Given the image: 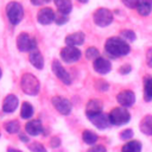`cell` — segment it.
Wrapping results in <instances>:
<instances>
[{
    "label": "cell",
    "instance_id": "cell-2",
    "mask_svg": "<svg viewBox=\"0 0 152 152\" xmlns=\"http://www.w3.org/2000/svg\"><path fill=\"white\" fill-rule=\"evenodd\" d=\"M20 89L28 96H37L40 91V82L33 74L25 72L20 77Z\"/></svg>",
    "mask_w": 152,
    "mask_h": 152
},
{
    "label": "cell",
    "instance_id": "cell-5",
    "mask_svg": "<svg viewBox=\"0 0 152 152\" xmlns=\"http://www.w3.org/2000/svg\"><path fill=\"white\" fill-rule=\"evenodd\" d=\"M17 48L20 52H31L37 50V40L34 37H31L27 32H21L15 39Z\"/></svg>",
    "mask_w": 152,
    "mask_h": 152
},
{
    "label": "cell",
    "instance_id": "cell-34",
    "mask_svg": "<svg viewBox=\"0 0 152 152\" xmlns=\"http://www.w3.org/2000/svg\"><path fill=\"white\" fill-rule=\"evenodd\" d=\"M131 71H132V65L131 64H122L120 68H119V74L120 75H128V74H131Z\"/></svg>",
    "mask_w": 152,
    "mask_h": 152
},
{
    "label": "cell",
    "instance_id": "cell-17",
    "mask_svg": "<svg viewBox=\"0 0 152 152\" xmlns=\"http://www.w3.org/2000/svg\"><path fill=\"white\" fill-rule=\"evenodd\" d=\"M28 61H30V64L33 68L38 69V70H42L44 68V65H45L44 57H43V55L40 53V51L38 49L34 50V51L28 52Z\"/></svg>",
    "mask_w": 152,
    "mask_h": 152
},
{
    "label": "cell",
    "instance_id": "cell-38",
    "mask_svg": "<svg viewBox=\"0 0 152 152\" xmlns=\"http://www.w3.org/2000/svg\"><path fill=\"white\" fill-rule=\"evenodd\" d=\"M30 1H31V4H32L33 6H43V5L49 4V2L52 1V0H30Z\"/></svg>",
    "mask_w": 152,
    "mask_h": 152
},
{
    "label": "cell",
    "instance_id": "cell-25",
    "mask_svg": "<svg viewBox=\"0 0 152 152\" xmlns=\"http://www.w3.org/2000/svg\"><path fill=\"white\" fill-rule=\"evenodd\" d=\"M4 128L8 134H17L21 129V125L18 120H10L4 124Z\"/></svg>",
    "mask_w": 152,
    "mask_h": 152
},
{
    "label": "cell",
    "instance_id": "cell-16",
    "mask_svg": "<svg viewBox=\"0 0 152 152\" xmlns=\"http://www.w3.org/2000/svg\"><path fill=\"white\" fill-rule=\"evenodd\" d=\"M86 42V34L83 31H76L72 32L70 34H68L64 39L65 45L68 46H74V48H78L81 45H83Z\"/></svg>",
    "mask_w": 152,
    "mask_h": 152
},
{
    "label": "cell",
    "instance_id": "cell-10",
    "mask_svg": "<svg viewBox=\"0 0 152 152\" xmlns=\"http://www.w3.org/2000/svg\"><path fill=\"white\" fill-rule=\"evenodd\" d=\"M115 99H116V102L119 103L120 107H124L127 109L135 103V94H134V91H132L129 89L121 90L120 93L116 94Z\"/></svg>",
    "mask_w": 152,
    "mask_h": 152
},
{
    "label": "cell",
    "instance_id": "cell-23",
    "mask_svg": "<svg viewBox=\"0 0 152 152\" xmlns=\"http://www.w3.org/2000/svg\"><path fill=\"white\" fill-rule=\"evenodd\" d=\"M33 114H34L33 106L30 102L24 101L20 106V118L24 119V120H30V119H32Z\"/></svg>",
    "mask_w": 152,
    "mask_h": 152
},
{
    "label": "cell",
    "instance_id": "cell-31",
    "mask_svg": "<svg viewBox=\"0 0 152 152\" xmlns=\"http://www.w3.org/2000/svg\"><path fill=\"white\" fill-rule=\"evenodd\" d=\"M68 21H69V15L61 14V13H58V12L56 13V15H55V20H53V23H55L56 25L62 26V25H65Z\"/></svg>",
    "mask_w": 152,
    "mask_h": 152
},
{
    "label": "cell",
    "instance_id": "cell-39",
    "mask_svg": "<svg viewBox=\"0 0 152 152\" xmlns=\"http://www.w3.org/2000/svg\"><path fill=\"white\" fill-rule=\"evenodd\" d=\"M19 139H20L21 142H25V144H28L30 142V138H28V135L26 133H20L19 134Z\"/></svg>",
    "mask_w": 152,
    "mask_h": 152
},
{
    "label": "cell",
    "instance_id": "cell-29",
    "mask_svg": "<svg viewBox=\"0 0 152 152\" xmlns=\"http://www.w3.org/2000/svg\"><path fill=\"white\" fill-rule=\"evenodd\" d=\"M27 147H28V150L31 152H48L46 147L42 142H39V141H33V142L28 144Z\"/></svg>",
    "mask_w": 152,
    "mask_h": 152
},
{
    "label": "cell",
    "instance_id": "cell-19",
    "mask_svg": "<svg viewBox=\"0 0 152 152\" xmlns=\"http://www.w3.org/2000/svg\"><path fill=\"white\" fill-rule=\"evenodd\" d=\"M53 4L57 8V12L61 14L69 15L72 11V2L71 0H53Z\"/></svg>",
    "mask_w": 152,
    "mask_h": 152
},
{
    "label": "cell",
    "instance_id": "cell-37",
    "mask_svg": "<svg viewBox=\"0 0 152 152\" xmlns=\"http://www.w3.org/2000/svg\"><path fill=\"white\" fill-rule=\"evenodd\" d=\"M145 58H146V64H147V66L152 68V46L147 49Z\"/></svg>",
    "mask_w": 152,
    "mask_h": 152
},
{
    "label": "cell",
    "instance_id": "cell-15",
    "mask_svg": "<svg viewBox=\"0 0 152 152\" xmlns=\"http://www.w3.org/2000/svg\"><path fill=\"white\" fill-rule=\"evenodd\" d=\"M19 106V99L14 94H7L2 101V112L6 114H12L17 110Z\"/></svg>",
    "mask_w": 152,
    "mask_h": 152
},
{
    "label": "cell",
    "instance_id": "cell-7",
    "mask_svg": "<svg viewBox=\"0 0 152 152\" xmlns=\"http://www.w3.org/2000/svg\"><path fill=\"white\" fill-rule=\"evenodd\" d=\"M81 57H82V52H81V50L78 48L65 45L59 51V58L62 59V62H64L66 64L76 63V62H78L81 59Z\"/></svg>",
    "mask_w": 152,
    "mask_h": 152
},
{
    "label": "cell",
    "instance_id": "cell-6",
    "mask_svg": "<svg viewBox=\"0 0 152 152\" xmlns=\"http://www.w3.org/2000/svg\"><path fill=\"white\" fill-rule=\"evenodd\" d=\"M94 24L99 27H107L109 26L114 20V14L109 8L100 7L97 8L93 14Z\"/></svg>",
    "mask_w": 152,
    "mask_h": 152
},
{
    "label": "cell",
    "instance_id": "cell-28",
    "mask_svg": "<svg viewBox=\"0 0 152 152\" xmlns=\"http://www.w3.org/2000/svg\"><path fill=\"white\" fill-rule=\"evenodd\" d=\"M135 10L141 17H147L152 12V5L151 4H138Z\"/></svg>",
    "mask_w": 152,
    "mask_h": 152
},
{
    "label": "cell",
    "instance_id": "cell-20",
    "mask_svg": "<svg viewBox=\"0 0 152 152\" xmlns=\"http://www.w3.org/2000/svg\"><path fill=\"white\" fill-rule=\"evenodd\" d=\"M139 129L142 134L145 135H152V115H145L140 124H139Z\"/></svg>",
    "mask_w": 152,
    "mask_h": 152
},
{
    "label": "cell",
    "instance_id": "cell-1",
    "mask_svg": "<svg viewBox=\"0 0 152 152\" xmlns=\"http://www.w3.org/2000/svg\"><path fill=\"white\" fill-rule=\"evenodd\" d=\"M104 52L112 58L125 57L131 52V46L119 36H113L104 42Z\"/></svg>",
    "mask_w": 152,
    "mask_h": 152
},
{
    "label": "cell",
    "instance_id": "cell-35",
    "mask_svg": "<svg viewBox=\"0 0 152 152\" xmlns=\"http://www.w3.org/2000/svg\"><path fill=\"white\" fill-rule=\"evenodd\" d=\"M87 152H107V148L103 145H93L88 148Z\"/></svg>",
    "mask_w": 152,
    "mask_h": 152
},
{
    "label": "cell",
    "instance_id": "cell-42",
    "mask_svg": "<svg viewBox=\"0 0 152 152\" xmlns=\"http://www.w3.org/2000/svg\"><path fill=\"white\" fill-rule=\"evenodd\" d=\"M77 1H80V2H82V4H87V2H88V0H77Z\"/></svg>",
    "mask_w": 152,
    "mask_h": 152
},
{
    "label": "cell",
    "instance_id": "cell-32",
    "mask_svg": "<svg viewBox=\"0 0 152 152\" xmlns=\"http://www.w3.org/2000/svg\"><path fill=\"white\" fill-rule=\"evenodd\" d=\"M95 88H96L99 91L104 93V91H107V90L109 89V83H108L106 80H97V81L95 82Z\"/></svg>",
    "mask_w": 152,
    "mask_h": 152
},
{
    "label": "cell",
    "instance_id": "cell-26",
    "mask_svg": "<svg viewBox=\"0 0 152 152\" xmlns=\"http://www.w3.org/2000/svg\"><path fill=\"white\" fill-rule=\"evenodd\" d=\"M84 56L88 61H95L96 58H99L101 55H100V50L95 46H89L84 51Z\"/></svg>",
    "mask_w": 152,
    "mask_h": 152
},
{
    "label": "cell",
    "instance_id": "cell-33",
    "mask_svg": "<svg viewBox=\"0 0 152 152\" xmlns=\"http://www.w3.org/2000/svg\"><path fill=\"white\" fill-rule=\"evenodd\" d=\"M49 144H50V147H51V148H58V147H61V145H62V140H61L59 137L55 135V137H51Z\"/></svg>",
    "mask_w": 152,
    "mask_h": 152
},
{
    "label": "cell",
    "instance_id": "cell-30",
    "mask_svg": "<svg viewBox=\"0 0 152 152\" xmlns=\"http://www.w3.org/2000/svg\"><path fill=\"white\" fill-rule=\"evenodd\" d=\"M119 137H120L121 140L129 141V140H132V138L134 137V132H133L132 128H125V129H122V131L120 132Z\"/></svg>",
    "mask_w": 152,
    "mask_h": 152
},
{
    "label": "cell",
    "instance_id": "cell-24",
    "mask_svg": "<svg viewBox=\"0 0 152 152\" xmlns=\"http://www.w3.org/2000/svg\"><path fill=\"white\" fill-rule=\"evenodd\" d=\"M82 140H83L84 144H87L89 146H93V145H95L97 142L99 135L91 129H84L82 132Z\"/></svg>",
    "mask_w": 152,
    "mask_h": 152
},
{
    "label": "cell",
    "instance_id": "cell-40",
    "mask_svg": "<svg viewBox=\"0 0 152 152\" xmlns=\"http://www.w3.org/2000/svg\"><path fill=\"white\" fill-rule=\"evenodd\" d=\"M7 152H23V151L18 150V148H14V147H8L7 148Z\"/></svg>",
    "mask_w": 152,
    "mask_h": 152
},
{
    "label": "cell",
    "instance_id": "cell-9",
    "mask_svg": "<svg viewBox=\"0 0 152 152\" xmlns=\"http://www.w3.org/2000/svg\"><path fill=\"white\" fill-rule=\"evenodd\" d=\"M51 104L53 106V108L61 114V115H69L72 112V106L71 102L64 97V96H59L56 95L51 99Z\"/></svg>",
    "mask_w": 152,
    "mask_h": 152
},
{
    "label": "cell",
    "instance_id": "cell-8",
    "mask_svg": "<svg viewBox=\"0 0 152 152\" xmlns=\"http://www.w3.org/2000/svg\"><path fill=\"white\" fill-rule=\"evenodd\" d=\"M51 70L53 72V75L65 86H70L71 84V76L70 74L66 71V69L63 66V64L61 63V61L58 59H53L51 63Z\"/></svg>",
    "mask_w": 152,
    "mask_h": 152
},
{
    "label": "cell",
    "instance_id": "cell-43",
    "mask_svg": "<svg viewBox=\"0 0 152 152\" xmlns=\"http://www.w3.org/2000/svg\"><path fill=\"white\" fill-rule=\"evenodd\" d=\"M1 77H2V70H1V68H0V80H1Z\"/></svg>",
    "mask_w": 152,
    "mask_h": 152
},
{
    "label": "cell",
    "instance_id": "cell-13",
    "mask_svg": "<svg viewBox=\"0 0 152 152\" xmlns=\"http://www.w3.org/2000/svg\"><path fill=\"white\" fill-rule=\"evenodd\" d=\"M93 69L95 70V72H97L100 75H107L112 70V62H110V59L100 56L99 58L93 61Z\"/></svg>",
    "mask_w": 152,
    "mask_h": 152
},
{
    "label": "cell",
    "instance_id": "cell-22",
    "mask_svg": "<svg viewBox=\"0 0 152 152\" xmlns=\"http://www.w3.org/2000/svg\"><path fill=\"white\" fill-rule=\"evenodd\" d=\"M144 81V100L146 102L152 101V76L146 75L142 78Z\"/></svg>",
    "mask_w": 152,
    "mask_h": 152
},
{
    "label": "cell",
    "instance_id": "cell-41",
    "mask_svg": "<svg viewBox=\"0 0 152 152\" xmlns=\"http://www.w3.org/2000/svg\"><path fill=\"white\" fill-rule=\"evenodd\" d=\"M138 4H151L152 5V0H138Z\"/></svg>",
    "mask_w": 152,
    "mask_h": 152
},
{
    "label": "cell",
    "instance_id": "cell-27",
    "mask_svg": "<svg viewBox=\"0 0 152 152\" xmlns=\"http://www.w3.org/2000/svg\"><path fill=\"white\" fill-rule=\"evenodd\" d=\"M120 38H122L125 42H127L128 44L131 43V42H134L135 39H137V34H135V32L133 31V30H128V28H126V30H122L121 32H120V36H119Z\"/></svg>",
    "mask_w": 152,
    "mask_h": 152
},
{
    "label": "cell",
    "instance_id": "cell-12",
    "mask_svg": "<svg viewBox=\"0 0 152 152\" xmlns=\"http://www.w3.org/2000/svg\"><path fill=\"white\" fill-rule=\"evenodd\" d=\"M87 118L96 128H99L101 131H104L110 126V122H109V119H108V114H104L103 112L102 113H97V114H93V115H88Z\"/></svg>",
    "mask_w": 152,
    "mask_h": 152
},
{
    "label": "cell",
    "instance_id": "cell-21",
    "mask_svg": "<svg viewBox=\"0 0 152 152\" xmlns=\"http://www.w3.org/2000/svg\"><path fill=\"white\" fill-rule=\"evenodd\" d=\"M141 150H142L141 141L134 139L126 141L121 147V152H141Z\"/></svg>",
    "mask_w": 152,
    "mask_h": 152
},
{
    "label": "cell",
    "instance_id": "cell-44",
    "mask_svg": "<svg viewBox=\"0 0 152 152\" xmlns=\"http://www.w3.org/2000/svg\"><path fill=\"white\" fill-rule=\"evenodd\" d=\"M0 137H1V132H0Z\"/></svg>",
    "mask_w": 152,
    "mask_h": 152
},
{
    "label": "cell",
    "instance_id": "cell-3",
    "mask_svg": "<svg viewBox=\"0 0 152 152\" xmlns=\"http://www.w3.org/2000/svg\"><path fill=\"white\" fill-rule=\"evenodd\" d=\"M6 15L11 25L17 26L24 18V7L18 1H10L6 5Z\"/></svg>",
    "mask_w": 152,
    "mask_h": 152
},
{
    "label": "cell",
    "instance_id": "cell-36",
    "mask_svg": "<svg viewBox=\"0 0 152 152\" xmlns=\"http://www.w3.org/2000/svg\"><path fill=\"white\" fill-rule=\"evenodd\" d=\"M121 2L129 10H135L138 5V0H121Z\"/></svg>",
    "mask_w": 152,
    "mask_h": 152
},
{
    "label": "cell",
    "instance_id": "cell-18",
    "mask_svg": "<svg viewBox=\"0 0 152 152\" xmlns=\"http://www.w3.org/2000/svg\"><path fill=\"white\" fill-rule=\"evenodd\" d=\"M103 112V103L99 99H91L86 104V115H93Z\"/></svg>",
    "mask_w": 152,
    "mask_h": 152
},
{
    "label": "cell",
    "instance_id": "cell-14",
    "mask_svg": "<svg viewBox=\"0 0 152 152\" xmlns=\"http://www.w3.org/2000/svg\"><path fill=\"white\" fill-rule=\"evenodd\" d=\"M43 124L39 119H30L25 124V132L28 137H37L43 133Z\"/></svg>",
    "mask_w": 152,
    "mask_h": 152
},
{
    "label": "cell",
    "instance_id": "cell-11",
    "mask_svg": "<svg viewBox=\"0 0 152 152\" xmlns=\"http://www.w3.org/2000/svg\"><path fill=\"white\" fill-rule=\"evenodd\" d=\"M55 15L56 12L51 7H42L37 13V21L43 26H48L53 23Z\"/></svg>",
    "mask_w": 152,
    "mask_h": 152
},
{
    "label": "cell",
    "instance_id": "cell-4",
    "mask_svg": "<svg viewBox=\"0 0 152 152\" xmlns=\"http://www.w3.org/2000/svg\"><path fill=\"white\" fill-rule=\"evenodd\" d=\"M108 119L110 122V126H122L126 125L131 121V113L127 108L124 107H114L109 114H108Z\"/></svg>",
    "mask_w": 152,
    "mask_h": 152
}]
</instances>
